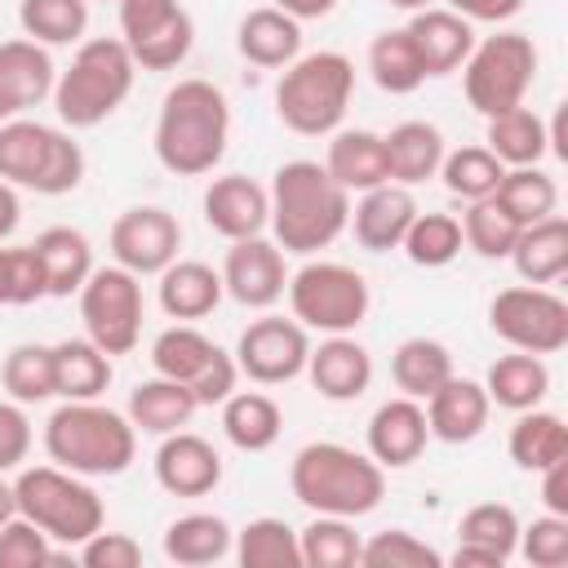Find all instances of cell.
<instances>
[{"label": "cell", "instance_id": "obj_1", "mask_svg": "<svg viewBox=\"0 0 568 568\" xmlns=\"http://www.w3.org/2000/svg\"><path fill=\"white\" fill-rule=\"evenodd\" d=\"M155 160L178 178H204L231 142V102L213 80H178L155 115Z\"/></svg>", "mask_w": 568, "mask_h": 568}, {"label": "cell", "instance_id": "obj_2", "mask_svg": "<svg viewBox=\"0 0 568 568\" xmlns=\"http://www.w3.org/2000/svg\"><path fill=\"white\" fill-rule=\"evenodd\" d=\"M351 222V191L328 178L320 160H288L271 178V235L284 253L311 257L328 248Z\"/></svg>", "mask_w": 568, "mask_h": 568}, {"label": "cell", "instance_id": "obj_3", "mask_svg": "<svg viewBox=\"0 0 568 568\" xmlns=\"http://www.w3.org/2000/svg\"><path fill=\"white\" fill-rule=\"evenodd\" d=\"M44 453L84 479L124 475L138 457V426L98 399H62L44 422Z\"/></svg>", "mask_w": 568, "mask_h": 568}, {"label": "cell", "instance_id": "obj_4", "mask_svg": "<svg viewBox=\"0 0 568 568\" xmlns=\"http://www.w3.org/2000/svg\"><path fill=\"white\" fill-rule=\"evenodd\" d=\"M288 488H293V497L311 515L359 519V515H368V510L382 506V497H386V470L368 453H355V448L333 444V439H315V444H306V448L293 453Z\"/></svg>", "mask_w": 568, "mask_h": 568}, {"label": "cell", "instance_id": "obj_5", "mask_svg": "<svg viewBox=\"0 0 568 568\" xmlns=\"http://www.w3.org/2000/svg\"><path fill=\"white\" fill-rule=\"evenodd\" d=\"M133 80H138V62L129 58L124 40L111 36L80 40L71 67L53 80V111L67 129H93L124 106Z\"/></svg>", "mask_w": 568, "mask_h": 568}, {"label": "cell", "instance_id": "obj_6", "mask_svg": "<svg viewBox=\"0 0 568 568\" xmlns=\"http://www.w3.org/2000/svg\"><path fill=\"white\" fill-rule=\"evenodd\" d=\"M355 93V62L337 49L297 53L275 84V115L284 129L302 138H328L337 133L346 106Z\"/></svg>", "mask_w": 568, "mask_h": 568}, {"label": "cell", "instance_id": "obj_7", "mask_svg": "<svg viewBox=\"0 0 568 568\" xmlns=\"http://www.w3.org/2000/svg\"><path fill=\"white\" fill-rule=\"evenodd\" d=\"M18 515L31 519L49 541L80 546L106 524V506L93 493L84 475H71L62 466H27L13 479Z\"/></svg>", "mask_w": 568, "mask_h": 568}, {"label": "cell", "instance_id": "obj_8", "mask_svg": "<svg viewBox=\"0 0 568 568\" xmlns=\"http://www.w3.org/2000/svg\"><path fill=\"white\" fill-rule=\"evenodd\" d=\"M0 178L36 195H67L84 178V151L67 129L18 115L0 124Z\"/></svg>", "mask_w": 568, "mask_h": 568}, {"label": "cell", "instance_id": "obj_9", "mask_svg": "<svg viewBox=\"0 0 568 568\" xmlns=\"http://www.w3.org/2000/svg\"><path fill=\"white\" fill-rule=\"evenodd\" d=\"M537 75V44L524 31H497L475 40V49L462 62V89L466 102L488 120L497 111H510L524 102Z\"/></svg>", "mask_w": 568, "mask_h": 568}, {"label": "cell", "instance_id": "obj_10", "mask_svg": "<svg viewBox=\"0 0 568 568\" xmlns=\"http://www.w3.org/2000/svg\"><path fill=\"white\" fill-rule=\"evenodd\" d=\"M288 306L293 320L311 333H355L368 315V280L346 262H306L288 275Z\"/></svg>", "mask_w": 568, "mask_h": 568}, {"label": "cell", "instance_id": "obj_11", "mask_svg": "<svg viewBox=\"0 0 568 568\" xmlns=\"http://www.w3.org/2000/svg\"><path fill=\"white\" fill-rule=\"evenodd\" d=\"M142 275L124 266H93L80 284V320L84 337L106 355H129L142 342Z\"/></svg>", "mask_w": 568, "mask_h": 568}, {"label": "cell", "instance_id": "obj_12", "mask_svg": "<svg viewBox=\"0 0 568 568\" xmlns=\"http://www.w3.org/2000/svg\"><path fill=\"white\" fill-rule=\"evenodd\" d=\"M493 333L528 355H555L568 346V302L546 284H510L488 302Z\"/></svg>", "mask_w": 568, "mask_h": 568}, {"label": "cell", "instance_id": "obj_13", "mask_svg": "<svg viewBox=\"0 0 568 568\" xmlns=\"http://www.w3.org/2000/svg\"><path fill=\"white\" fill-rule=\"evenodd\" d=\"M151 368L160 377L186 382L191 395L204 404H222L235 390V355H226L213 337H204L195 324H173L151 342Z\"/></svg>", "mask_w": 568, "mask_h": 568}, {"label": "cell", "instance_id": "obj_14", "mask_svg": "<svg viewBox=\"0 0 568 568\" xmlns=\"http://www.w3.org/2000/svg\"><path fill=\"white\" fill-rule=\"evenodd\" d=\"M306 355H311L306 328L297 320H284V315L253 320L235 342V368L257 386H284V382L302 377Z\"/></svg>", "mask_w": 568, "mask_h": 568}, {"label": "cell", "instance_id": "obj_15", "mask_svg": "<svg viewBox=\"0 0 568 568\" xmlns=\"http://www.w3.org/2000/svg\"><path fill=\"white\" fill-rule=\"evenodd\" d=\"M182 248V222L160 204L124 209L111 222V257L133 275H160Z\"/></svg>", "mask_w": 568, "mask_h": 568}, {"label": "cell", "instance_id": "obj_16", "mask_svg": "<svg viewBox=\"0 0 568 568\" xmlns=\"http://www.w3.org/2000/svg\"><path fill=\"white\" fill-rule=\"evenodd\" d=\"M222 288L248 306V311H266L284 297L288 288V266H284V248L266 235H248V240H231L226 257H222Z\"/></svg>", "mask_w": 568, "mask_h": 568}, {"label": "cell", "instance_id": "obj_17", "mask_svg": "<svg viewBox=\"0 0 568 568\" xmlns=\"http://www.w3.org/2000/svg\"><path fill=\"white\" fill-rule=\"evenodd\" d=\"M364 439H368V457H373L382 470H404V466H413V462L426 453V439H430L422 399L395 395V399L377 404L373 417H368V435H364Z\"/></svg>", "mask_w": 568, "mask_h": 568}, {"label": "cell", "instance_id": "obj_18", "mask_svg": "<svg viewBox=\"0 0 568 568\" xmlns=\"http://www.w3.org/2000/svg\"><path fill=\"white\" fill-rule=\"evenodd\" d=\"M155 484L173 497H209L222 484V457L204 435L191 430H173L160 435L155 448Z\"/></svg>", "mask_w": 568, "mask_h": 568}, {"label": "cell", "instance_id": "obj_19", "mask_svg": "<svg viewBox=\"0 0 568 568\" xmlns=\"http://www.w3.org/2000/svg\"><path fill=\"white\" fill-rule=\"evenodd\" d=\"M58 67L44 44L36 40H4L0 44V124L27 115L44 98H53Z\"/></svg>", "mask_w": 568, "mask_h": 568}, {"label": "cell", "instance_id": "obj_20", "mask_svg": "<svg viewBox=\"0 0 568 568\" xmlns=\"http://www.w3.org/2000/svg\"><path fill=\"white\" fill-rule=\"evenodd\" d=\"M204 222L222 240H248L262 235L271 222V191L244 173H222L204 191Z\"/></svg>", "mask_w": 568, "mask_h": 568}, {"label": "cell", "instance_id": "obj_21", "mask_svg": "<svg viewBox=\"0 0 568 568\" xmlns=\"http://www.w3.org/2000/svg\"><path fill=\"white\" fill-rule=\"evenodd\" d=\"M426 408V426H430V439L439 444H470L484 435L488 426V413H493V399L484 390V382H470V377H448L439 390H430L422 399Z\"/></svg>", "mask_w": 568, "mask_h": 568}, {"label": "cell", "instance_id": "obj_22", "mask_svg": "<svg viewBox=\"0 0 568 568\" xmlns=\"http://www.w3.org/2000/svg\"><path fill=\"white\" fill-rule=\"evenodd\" d=\"M306 377L311 386L333 399V404H351L368 390L373 382V355L351 337V333H328L320 346H311L306 355Z\"/></svg>", "mask_w": 568, "mask_h": 568}, {"label": "cell", "instance_id": "obj_23", "mask_svg": "<svg viewBox=\"0 0 568 568\" xmlns=\"http://www.w3.org/2000/svg\"><path fill=\"white\" fill-rule=\"evenodd\" d=\"M404 31H408V40H413V49H417V58H422L426 80H430V75H453V71L466 62V53L475 49V22H466V18L453 13V9L426 4V9H417V13L408 18Z\"/></svg>", "mask_w": 568, "mask_h": 568}, {"label": "cell", "instance_id": "obj_24", "mask_svg": "<svg viewBox=\"0 0 568 568\" xmlns=\"http://www.w3.org/2000/svg\"><path fill=\"white\" fill-rule=\"evenodd\" d=\"M417 217V200L408 186L399 182H382L373 191H359V204H351V231L359 240V248L368 253H390L399 248L408 222Z\"/></svg>", "mask_w": 568, "mask_h": 568}, {"label": "cell", "instance_id": "obj_25", "mask_svg": "<svg viewBox=\"0 0 568 568\" xmlns=\"http://www.w3.org/2000/svg\"><path fill=\"white\" fill-rule=\"evenodd\" d=\"M519 546V515L506 506V501H479L462 515L457 524V550H453V564L466 568V564H488V568H501Z\"/></svg>", "mask_w": 568, "mask_h": 568}, {"label": "cell", "instance_id": "obj_26", "mask_svg": "<svg viewBox=\"0 0 568 568\" xmlns=\"http://www.w3.org/2000/svg\"><path fill=\"white\" fill-rule=\"evenodd\" d=\"M222 271H213L209 262H195V257H173L164 271H160V311L178 324H191V320H204L217 311L222 302Z\"/></svg>", "mask_w": 568, "mask_h": 568}, {"label": "cell", "instance_id": "obj_27", "mask_svg": "<svg viewBox=\"0 0 568 568\" xmlns=\"http://www.w3.org/2000/svg\"><path fill=\"white\" fill-rule=\"evenodd\" d=\"M235 49L244 62L280 71L302 53V22L288 18L284 9L266 4V9H248L235 27Z\"/></svg>", "mask_w": 568, "mask_h": 568}, {"label": "cell", "instance_id": "obj_28", "mask_svg": "<svg viewBox=\"0 0 568 568\" xmlns=\"http://www.w3.org/2000/svg\"><path fill=\"white\" fill-rule=\"evenodd\" d=\"M328 138L333 142H328L324 169H328V178L337 186H346V191H373V186L390 182L382 133H373V129H337Z\"/></svg>", "mask_w": 568, "mask_h": 568}, {"label": "cell", "instance_id": "obj_29", "mask_svg": "<svg viewBox=\"0 0 568 568\" xmlns=\"http://www.w3.org/2000/svg\"><path fill=\"white\" fill-rule=\"evenodd\" d=\"M506 257L515 262L524 284H555V280H564V271H568V222L559 213H550L541 222L519 226V235H515Z\"/></svg>", "mask_w": 568, "mask_h": 568}, {"label": "cell", "instance_id": "obj_30", "mask_svg": "<svg viewBox=\"0 0 568 568\" xmlns=\"http://www.w3.org/2000/svg\"><path fill=\"white\" fill-rule=\"evenodd\" d=\"M382 146H386V173L399 186H417V182L435 178L439 173V160L448 151L444 146V133L430 120H404V124H395L382 138Z\"/></svg>", "mask_w": 568, "mask_h": 568}, {"label": "cell", "instance_id": "obj_31", "mask_svg": "<svg viewBox=\"0 0 568 568\" xmlns=\"http://www.w3.org/2000/svg\"><path fill=\"white\" fill-rule=\"evenodd\" d=\"M195 408H200V399L191 395V386L173 382V377H160V373L138 382L133 395H129V422L142 435H173L195 417Z\"/></svg>", "mask_w": 568, "mask_h": 568}, {"label": "cell", "instance_id": "obj_32", "mask_svg": "<svg viewBox=\"0 0 568 568\" xmlns=\"http://www.w3.org/2000/svg\"><path fill=\"white\" fill-rule=\"evenodd\" d=\"M231 524L213 510H191V515H178L169 528H164V555L182 568H204V564H217L231 555Z\"/></svg>", "mask_w": 568, "mask_h": 568}, {"label": "cell", "instance_id": "obj_33", "mask_svg": "<svg viewBox=\"0 0 568 568\" xmlns=\"http://www.w3.org/2000/svg\"><path fill=\"white\" fill-rule=\"evenodd\" d=\"M484 146L506 164V169H519V164H541L546 151H550V129L546 120L532 111V106H510V111H497L488 115V138Z\"/></svg>", "mask_w": 568, "mask_h": 568}, {"label": "cell", "instance_id": "obj_34", "mask_svg": "<svg viewBox=\"0 0 568 568\" xmlns=\"http://www.w3.org/2000/svg\"><path fill=\"white\" fill-rule=\"evenodd\" d=\"M36 253L49 280V297H71L93 271V244L75 226H49L36 235Z\"/></svg>", "mask_w": 568, "mask_h": 568}, {"label": "cell", "instance_id": "obj_35", "mask_svg": "<svg viewBox=\"0 0 568 568\" xmlns=\"http://www.w3.org/2000/svg\"><path fill=\"white\" fill-rule=\"evenodd\" d=\"M111 355L89 337H67L53 346V395L58 399H98L111 386Z\"/></svg>", "mask_w": 568, "mask_h": 568}, {"label": "cell", "instance_id": "obj_36", "mask_svg": "<svg viewBox=\"0 0 568 568\" xmlns=\"http://www.w3.org/2000/svg\"><path fill=\"white\" fill-rule=\"evenodd\" d=\"M284 430V413L262 390H231L222 399V435L240 453H266Z\"/></svg>", "mask_w": 568, "mask_h": 568}, {"label": "cell", "instance_id": "obj_37", "mask_svg": "<svg viewBox=\"0 0 568 568\" xmlns=\"http://www.w3.org/2000/svg\"><path fill=\"white\" fill-rule=\"evenodd\" d=\"M484 390L497 408H510V413H524V408H537L550 390V368L541 355H528V351H515V355H501L488 364V377H484Z\"/></svg>", "mask_w": 568, "mask_h": 568}, {"label": "cell", "instance_id": "obj_38", "mask_svg": "<svg viewBox=\"0 0 568 568\" xmlns=\"http://www.w3.org/2000/svg\"><path fill=\"white\" fill-rule=\"evenodd\" d=\"M506 448H510V462L519 470H546V466L568 457V426H564L559 413H546L541 404L524 408L519 422L510 426Z\"/></svg>", "mask_w": 568, "mask_h": 568}, {"label": "cell", "instance_id": "obj_39", "mask_svg": "<svg viewBox=\"0 0 568 568\" xmlns=\"http://www.w3.org/2000/svg\"><path fill=\"white\" fill-rule=\"evenodd\" d=\"M390 377H395L399 395L426 399L430 390H439L453 377V355L435 337H404L390 355Z\"/></svg>", "mask_w": 568, "mask_h": 568}, {"label": "cell", "instance_id": "obj_40", "mask_svg": "<svg viewBox=\"0 0 568 568\" xmlns=\"http://www.w3.org/2000/svg\"><path fill=\"white\" fill-rule=\"evenodd\" d=\"M18 27L44 49L80 44L89 31V0H18Z\"/></svg>", "mask_w": 568, "mask_h": 568}, {"label": "cell", "instance_id": "obj_41", "mask_svg": "<svg viewBox=\"0 0 568 568\" xmlns=\"http://www.w3.org/2000/svg\"><path fill=\"white\" fill-rule=\"evenodd\" d=\"M235 559L244 568H302V550H297V528H288L275 515L248 519L235 541H231Z\"/></svg>", "mask_w": 568, "mask_h": 568}, {"label": "cell", "instance_id": "obj_42", "mask_svg": "<svg viewBox=\"0 0 568 568\" xmlns=\"http://www.w3.org/2000/svg\"><path fill=\"white\" fill-rule=\"evenodd\" d=\"M368 75L382 93H413L422 89L426 71H422V58L408 40L404 27H390V31H377L373 44H368Z\"/></svg>", "mask_w": 568, "mask_h": 568}, {"label": "cell", "instance_id": "obj_43", "mask_svg": "<svg viewBox=\"0 0 568 568\" xmlns=\"http://www.w3.org/2000/svg\"><path fill=\"white\" fill-rule=\"evenodd\" d=\"M493 200H497L519 226H528V222H541V217L555 213L559 186H555V178H550L541 164H519V169H506V173H501Z\"/></svg>", "mask_w": 568, "mask_h": 568}, {"label": "cell", "instance_id": "obj_44", "mask_svg": "<svg viewBox=\"0 0 568 568\" xmlns=\"http://www.w3.org/2000/svg\"><path fill=\"white\" fill-rule=\"evenodd\" d=\"M0 386L13 404H44L53 399V346L18 342L0 364Z\"/></svg>", "mask_w": 568, "mask_h": 568}, {"label": "cell", "instance_id": "obj_45", "mask_svg": "<svg viewBox=\"0 0 568 568\" xmlns=\"http://www.w3.org/2000/svg\"><path fill=\"white\" fill-rule=\"evenodd\" d=\"M359 546H364L359 532L342 515H315L297 532L302 568H355L359 564Z\"/></svg>", "mask_w": 568, "mask_h": 568}, {"label": "cell", "instance_id": "obj_46", "mask_svg": "<svg viewBox=\"0 0 568 568\" xmlns=\"http://www.w3.org/2000/svg\"><path fill=\"white\" fill-rule=\"evenodd\" d=\"M501 173H506V164L488 146H457V151H444L435 178H444V191L448 195H457V200L470 204V200H488L497 191Z\"/></svg>", "mask_w": 568, "mask_h": 568}, {"label": "cell", "instance_id": "obj_47", "mask_svg": "<svg viewBox=\"0 0 568 568\" xmlns=\"http://www.w3.org/2000/svg\"><path fill=\"white\" fill-rule=\"evenodd\" d=\"M462 244H466L462 240V222L453 213H422V209H417V217L408 222V231L399 240V248L408 253V262L413 266H426V271L448 266L462 253Z\"/></svg>", "mask_w": 568, "mask_h": 568}, {"label": "cell", "instance_id": "obj_48", "mask_svg": "<svg viewBox=\"0 0 568 568\" xmlns=\"http://www.w3.org/2000/svg\"><path fill=\"white\" fill-rule=\"evenodd\" d=\"M191 44H195V22H191L186 9H178L169 22H160L155 31H146L142 40H133V44H124V49H129V58H133L142 71H173V67L186 62Z\"/></svg>", "mask_w": 568, "mask_h": 568}, {"label": "cell", "instance_id": "obj_49", "mask_svg": "<svg viewBox=\"0 0 568 568\" xmlns=\"http://www.w3.org/2000/svg\"><path fill=\"white\" fill-rule=\"evenodd\" d=\"M457 222H462L466 248H475V253L488 257V262H493V257H506L510 244H515V235H519V222H515L493 195H488V200H470Z\"/></svg>", "mask_w": 568, "mask_h": 568}, {"label": "cell", "instance_id": "obj_50", "mask_svg": "<svg viewBox=\"0 0 568 568\" xmlns=\"http://www.w3.org/2000/svg\"><path fill=\"white\" fill-rule=\"evenodd\" d=\"M359 564L364 568H439L444 555L408 528H386L359 546Z\"/></svg>", "mask_w": 568, "mask_h": 568}, {"label": "cell", "instance_id": "obj_51", "mask_svg": "<svg viewBox=\"0 0 568 568\" xmlns=\"http://www.w3.org/2000/svg\"><path fill=\"white\" fill-rule=\"evenodd\" d=\"M40 297H49V280L36 244L0 248V306H31Z\"/></svg>", "mask_w": 568, "mask_h": 568}, {"label": "cell", "instance_id": "obj_52", "mask_svg": "<svg viewBox=\"0 0 568 568\" xmlns=\"http://www.w3.org/2000/svg\"><path fill=\"white\" fill-rule=\"evenodd\" d=\"M62 555L53 550V541L22 515H13L9 524H0V568H44L58 564Z\"/></svg>", "mask_w": 568, "mask_h": 568}, {"label": "cell", "instance_id": "obj_53", "mask_svg": "<svg viewBox=\"0 0 568 568\" xmlns=\"http://www.w3.org/2000/svg\"><path fill=\"white\" fill-rule=\"evenodd\" d=\"M532 568H564L568 564V515H541L528 528L519 524V546H515Z\"/></svg>", "mask_w": 568, "mask_h": 568}, {"label": "cell", "instance_id": "obj_54", "mask_svg": "<svg viewBox=\"0 0 568 568\" xmlns=\"http://www.w3.org/2000/svg\"><path fill=\"white\" fill-rule=\"evenodd\" d=\"M80 564L84 568H138L142 564V546L129 532L98 528L89 541H80Z\"/></svg>", "mask_w": 568, "mask_h": 568}, {"label": "cell", "instance_id": "obj_55", "mask_svg": "<svg viewBox=\"0 0 568 568\" xmlns=\"http://www.w3.org/2000/svg\"><path fill=\"white\" fill-rule=\"evenodd\" d=\"M31 453V422L22 413V404L0 399V475L18 470Z\"/></svg>", "mask_w": 568, "mask_h": 568}, {"label": "cell", "instance_id": "obj_56", "mask_svg": "<svg viewBox=\"0 0 568 568\" xmlns=\"http://www.w3.org/2000/svg\"><path fill=\"white\" fill-rule=\"evenodd\" d=\"M182 9V0H120V40L133 44L160 22H169Z\"/></svg>", "mask_w": 568, "mask_h": 568}, {"label": "cell", "instance_id": "obj_57", "mask_svg": "<svg viewBox=\"0 0 568 568\" xmlns=\"http://www.w3.org/2000/svg\"><path fill=\"white\" fill-rule=\"evenodd\" d=\"M444 9L462 13L466 22H510L524 9V0H448Z\"/></svg>", "mask_w": 568, "mask_h": 568}, {"label": "cell", "instance_id": "obj_58", "mask_svg": "<svg viewBox=\"0 0 568 568\" xmlns=\"http://www.w3.org/2000/svg\"><path fill=\"white\" fill-rule=\"evenodd\" d=\"M537 475H541V501H546V510L550 515H568V457L555 462V466H546V470H537Z\"/></svg>", "mask_w": 568, "mask_h": 568}, {"label": "cell", "instance_id": "obj_59", "mask_svg": "<svg viewBox=\"0 0 568 568\" xmlns=\"http://www.w3.org/2000/svg\"><path fill=\"white\" fill-rule=\"evenodd\" d=\"M18 222H22V204H18V191L0 178V244L18 231Z\"/></svg>", "mask_w": 568, "mask_h": 568}, {"label": "cell", "instance_id": "obj_60", "mask_svg": "<svg viewBox=\"0 0 568 568\" xmlns=\"http://www.w3.org/2000/svg\"><path fill=\"white\" fill-rule=\"evenodd\" d=\"M275 9H284L297 22H311V18H328L337 9V0H275Z\"/></svg>", "mask_w": 568, "mask_h": 568}, {"label": "cell", "instance_id": "obj_61", "mask_svg": "<svg viewBox=\"0 0 568 568\" xmlns=\"http://www.w3.org/2000/svg\"><path fill=\"white\" fill-rule=\"evenodd\" d=\"M18 515V497H13V484L0 475V524H9Z\"/></svg>", "mask_w": 568, "mask_h": 568}, {"label": "cell", "instance_id": "obj_62", "mask_svg": "<svg viewBox=\"0 0 568 568\" xmlns=\"http://www.w3.org/2000/svg\"><path fill=\"white\" fill-rule=\"evenodd\" d=\"M390 4H395V9H408V13H417V9H426L430 0H390Z\"/></svg>", "mask_w": 568, "mask_h": 568}]
</instances>
